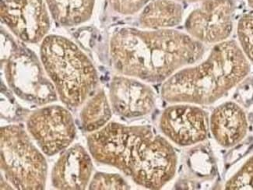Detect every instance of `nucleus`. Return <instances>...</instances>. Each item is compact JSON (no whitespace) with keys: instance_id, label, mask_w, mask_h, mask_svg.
I'll return each mask as SVG.
<instances>
[{"instance_id":"obj_9","label":"nucleus","mask_w":253,"mask_h":190,"mask_svg":"<svg viewBox=\"0 0 253 190\" xmlns=\"http://www.w3.org/2000/svg\"><path fill=\"white\" fill-rule=\"evenodd\" d=\"M159 127L164 136L177 146H194L208 138L209 115L197 104H172L162 112Z\"/></svg>"},{"instance_id":"obj_20","label":"nucleus","mask_w":253,"mask_h":190,"mask_svg":"<svg viewBox=\"0 0 253 190\" xmlns=\"http://www.w3.org/2000/svg\"><path fill=\"white\" fill-rule=\"evenodd\" d=\"M112 9L123 15H132L141 11L149 0H108Z\"/></svg>"},{"instance_id":"obj_16","label":"nucleus","mask_w":253,"mask_h":190,"mask_svg":"<svg viewBox=\"0 0 253 190\" xmlns=\"http://www.w3.org/2000/svg\"><path fill=\"white\" fill-rule=\"evenodd\" d=\"M112 109L105 91L99 90L84 102L81 112L82 127L87 133H94L110 123Z\"/></svg>"},{"instance_id":"obj_4","label":"nucleus","mask_w":253,"mask_h":190,"mask_svg":"<svg viewBox=\"0 0 253 190\" xmlns=\"http://www.w3.org/2000/svg\"><path fill=\"white\" fill-rule=\"evenodd\" d=\"M41 61L57 92L69 108H77L98 85L95 67L87 55L66 37L47 35L40 48Z\"/></svg>"},{"instance_id":"obj_3","label":"nucleus","mask_w":253,"mask_h":190,"mask_svg":"<svg viewBox=\"0 0 253 190\" xmlns=\"http://www.w3.org/2000/svg\"><path fill=\"white\" fill-rule=\"evenodd\" d=\"M250 62L239 44L227 40L215 45L205 60L185 66L162 84L161 95L170 104L210 105L244 81Z\"/></svg>"},{"instance_id":"obj_17","label":"nucleus","mask_w":253,"mask_h":190,"mask_svg":"<svg viewBox=\"0 0 253 190\" xmlns=\"http://www.w3.org/2000/svg\"><path fill=\"white\" fill-rule=\"evenodd\" d=\"M239 47L248 60L253 63V14H244L237 25Z\"/></svg>"},{"instance_id":"obj_14","label":"nucleus","mask_w":253,"mask_h":190,"mask_svg":"<svg viewBox=\"0 0 253 190\" xmlns=\"http://www.w3.org/2000/svg\"><path fill=\"white\" fill-rule=\"evenodd\" d=\"M183 8L174 0H153L144 6L139 15L143 29H172L181 24Z\"/></svg>"},{"instance_id":"obj_15","label":"nucleus","mask_w":253,"mask_h":190,"mask_svg":"<svg viewBox=\"0 0 253 190\" xmlns=\"http://www.w3.org/2000/svg\"><path fill=\"white\" fill-rule=\"evenodd\" d=\"M51 17L62 26L73 27L90 20L95 0H45Z\"/></svg>"},{"instance_id":"obj_2","label":"nucleus","mask_w":253,"mask_h":190,"mask_svg":"<svg viewBox=\"0 0 253 190\" xmlns=\"http://www.w3.org/2000/svg\"><path fill=\"white\" fill-rule=\"evenodd\" d=\"M109 48L118 73L151 84L165 82L205 52L201 42L174 29L120 28L111 38Z\"/></svg>"},{"instance_id":"obj_18","label":"nucleus","mask_w":253,"mask_h":190,"mask_svg":"<svg viewBox=\"0 0 253 190\" xmlns=\"http://www.w3.org/2000/svg\"><path fill=\"white\" fill-rule=\"evenodd\" d=\"M228 190H253V155L225 183Z\"/></svg>"},{"instance_id":"obj_21","label":"nucleus","mask_w":253,"mask_h":190,"mask_svg":"<svg viewBox=\"0 0 253 190\" xmlns=\"http://www.w3.org/2000/svg\"><path fill=\"white\" fill-rule=\"evenodd\" d=\"M248 4L251 9H253V0H247Z\"/></svg>"},{"instance_id":"obj_1","label":"nucleus","mask_w":253,"mask_h":190,"mask_svg":"<svg viewBox=\"0 0 253 190\" xmlns=\"http://www.w3.org/2000/svg\"><path fill=\"white\" fill-rule=\"evenodd\" d=\"M86 141L96 161L117 168L143 188L161 190L176 173L174 147L150 126L108 123Z\"/></svg>"},{"instance_id":"obj_6","label":"nucleus","mask_w":253,"mask_h":190,"mask_svg":"<svg viewBox=\"0 0 253 190\" xmlns=\"http://www.w3.org/2000/svg\"><path fill=\"white\" fill-rule=\"evenodd\" d=\"M0 151L2 176L15 189L45 188L48 164L24 128L18 125L2 126Z\"/></svg>"},{"instance_id":"obj_8","label":"nucleus","mask_w":253,"mask_h":190,"mask_svg":"<svg viewBox=\"0 0 253 190\" xmlns=\"http://www.w3.org/2000/svg\"><path fill=\"white\" fill-rule=\"evenodd\" d=\"M233 0H203L185 20L186 33L204 45L228 40L234 28Z\"/></svg>"},{"instance_id":"obj_7","label":"nucleus","mask_w":253,"mask_h":190,"mask_svg":"<svg viewBox=\"0 0 253 190\" xmlns=\"http://www.w3.org/2000/svg\"><path fill=\"white\" fill-rule=\"evenodd\" d=\"M27 130L48 157L68 148L77 135L73 115L67 108L57 104L42 107L30 114Z\"/></svg>"},{"instance_id":"obj_19","label":"nucleus","mask_w":253,"mask_h":190,"mask_svg":"<svg viewBox=\"0 0 253 190\" xmlns=\"http://www.w3.org/2000/svg\"><path fill=\"white\" fill-rule=\"evenodd\" d=\"M130 186L119 174L97 172L90 180L89 190H130Z\"/></svg>"},{"instance_id":"obj_13","label":"nucleus","mask_w":253,"mask_h":190,"mask_svg":"<svg viewBox=\"0 0 253 190\" xmlns=\"http://www.w3.org/2000/svg\"><path fill=\"white\" fill-rule=\"evenodd\" d=\"M249 122L246 112L234 101L222 103L210 116V131L222 147L231 148L247 136Z\"/></svg>"},{"instance_id":"obj_11","label":"nucleus","mask_w":253,"mask_h":190,"mask_svg":"<svg viewBox=\"0 0 253 190\" xmlns=\"http://www.w3.org/2000/svg\"><path fill=\"white\" fill-rule=\"evenodd\" d=\"M109 101L116 115L126 119H137L153 112L156 95L144 81L120 74L111 81Z\"/></svg>"},{"instance_id":"obj_12","label":"nucleus","mask_w":253,"mask_h":190,"mask_svg":"<svg viewBox=\"0 0 253 190\" xmlns=\"http://www.w3.org/2000/svg\"><path fill=\"white\" fill-rule=\"evenodd\" d=\"M90 154L81 144L69 146L52 168V186L57 190H85L90 184L93 172Z\"/></svg>"},{"instance_id":"obj_5","label":"nucleus","mask_w":253,"mask_h":190,"mask_svg":"<svg viewBox=\"0 0 253 190\" xmlns=\"http://www.w3.org/2000/svg\"><path fill=\"white\" fill-rule=\"evenodd\" d=\"M1 68L8 87L19 98L38 105L57 101V92L42 61L28 48L2 32Z\"/></svg>"},{"instance_id":"obj_10","label":"nucleus","mask_w":253,"mask_h":190,"mask_svg":"<svg viewBox=\"0 0 253 190\" xmlns=\"http://www.w3.org/2000/svg\"><path fill=\"white\" fill-rule=\"evenodd\" d=\"M45 0H1V20L26 43L37 44L48 35L51 23Z\"/></svg>"}]
</instances>
